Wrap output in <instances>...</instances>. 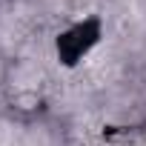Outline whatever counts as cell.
I'll return each instance as SVG.
<instances>
[{
	"instance_id": "6da1fadb",
	"label": "cell",
	"mask_w": 146,
	"mask_h": 146,
	"mask_svg": "<svg viewBox=\"0 0 146 146\" xmlns=\"http://www.w3.org/2000/svg\"><path fill=\"white\" fill-rule=\"evenodd\" d=\"M57 89L54 69L46 60V54L29 52L15 60H9V75H6V89H3V109L20 117H32L40 112H57L52 106Z\"/></svg>"
},
{
	"instance_id": "7a4b0ae2",
	"label": "cell",
	"mask_w": 146,
	"mask_h": 146,
	"mask_svg": "<svg viewBox=\"0 0 146 146\" xmlns=\"http://www.w3.org/2000/svg\"><path fill=\"white\" fill-rule=\"evenodd\" d=\"M23 146H72L69 126L60 117V112H40L26 117Z\"/></svg>"
},
{
	"instance_id": "3957f363",
	"label": "cell",
	"mask_w": 146,
	"mask_h": 146,
	"mask_svg": "<svg viewBox=\"0 0 146 146\" xmlns=\"http://www.w3.org/2000/svg\"><path fill=\"white\" fill-rule=\"evenodd\" d=\"M23 132H26V117L0 112V146H23Z\"/></svg>"
},
{
	"instance_id": "277c9868",
	"label": "cell",
	"mask_w": 146,
	"mask_h": 146,
	"mask_svg": "<svg viewBox=\"0 0 146 146\" xmlns=\"http://www.w3.org/2000/svg\"><path fill=\"white\" fill-rule=\"evenodd\" d=\"M6 75H9V57L0 54V109H3V89H6Z\"/></svg>"
},
{
	"instance_id": "5b68a950",
	"label": "cell",
	"mask_w": 146,
	"mask_h": 146,
	"mask_svg": "<svg viewBox=\"0 0 146 146\" xmlns=\"http://www.w3.org/2000/svg\"><path fill=\"white\" fill-rule=\"evenodd\" d=\"M140 60H143V69H146V40H143V49H140Z\"/></svg>"
},
{
	"instance_id": "8992f818",
	"label": "cell",
	"mask_w": 146,
	"mask_h": 146,
	"mask_svg": "<svg viewBox=\"0 0 146 146\" xmlns=\"http://www.w3.org/2000/svg\"><path fill=\"white\" fill-rule=\"evenodd\" d=\"M143 6H146V0H143Z\"/></svg>"
}]
</instances>
